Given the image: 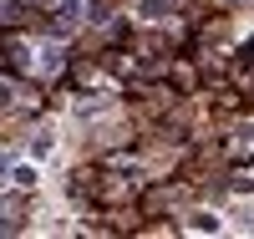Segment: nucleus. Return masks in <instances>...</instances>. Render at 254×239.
<instances>
[{"label":"nucleus","instance_id":"obj_1","mask_svg":"<svg viewBox=\"0 0 254 239\" xmlns=\"http://www.w3.org/2000/svg\"><path fill=\"white\" fill-rule=\"evenodd\" d=\"M51 148H56V133H51V127H41V133L31 138V158H51Z\"/></svg>","mask_w":254,"mask_h":239},{"label":"nucleus","instance_id":"obj_2","mask_svg":"<svg viewBox=\"0 0 254 239\" xmlns=\"http://www.w3.org/2000/svg\"><path fill=\"white\" fill-rule=\"evenodd\" d=\"M36 163H20V168H10V183H20V188H36Z\"/></svg>","mask_w":254,"mask_h":239},{"label":"nucleus","instance_id":"obj_3","mask_svg":"<svg viewBox=\"0 0 254 239\" xmlns=\"http://www.w3.org/2000/svg\"><path fill=\"white\" fill-rule=\"evenodd\" d=\"M56 15H61V26H76V20H81V0H61Z\"/></svg>","mask_w":254,"mask_h":239},{"label":"nucleus","instance_id":"obj_4","mask_svg":"<svg viewBox=\"0 0 254 239\" xmlns=\"http://www.w3.org/2000/svg\"><path fill=\"white\" fill-rule=\"evenodd\" d=\"M41 72H56L61 67V46H41V61H36Z\"/></svg>","mask_w":254,"mask_h":239},{"label":"nucleus","instance_id":"obj_5","mask_svg":"<svg viewBox=\"0 0 254 239\" xmlns=\"http://www.w3.org/2000/svg\"><path fill=\"white\" fill-rule=\"evenodd\" d=\"M193 229H203V234H214V229H219V219H214V214H193Z\"/></svg>","mask_w":254,"mask_h":239},{"label":"nucleus","instance_id":"obj_6","mask_svg":"<svg viewBox=\"0 0 254 239\" xmlns=\"http://www.w3.org/2000/svg\"><path fill=\"white\" fill-rule=\"evenodd\" d=\"M168 5H173V0H142V15H163Z\"/></svg>","mask_w":254,"mask_h":239},{"label":"nucleus","instance_id":"obj_7","mask_svg":"<svg viewBox=\"0 0 254 239\" xmlns=\"http://www.w3.org/2000/svg\"><path fill=\"white\" fill-rule=\"evenodd\" d=\"M5 102H10V86H5V81H0V107H5Z\"/></svg>","mask_w":254,"mask_h":239},{"label":"nucleus","instance_id":"obj_8","mask_svg":"<svg viewBox=\"0 0 254 239\" xmlns=\"http://www.w3.org/2000/svg\"><path fill=\"white\" fill-rule=\"evenodd\" d=\"M244 133H249V138H254V127H244Z\"/></svg>","mask_w":254,"mask_h":239}]
</instances>
